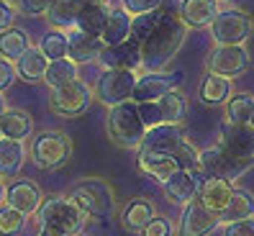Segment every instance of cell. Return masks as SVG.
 Masks as SVG:
<instances>
[{
    "label": "cell",
    "instance_id": "6da1fadb",
    "mask_svg": "<svg viewBox=\"0 0 254 236\" xmlns=\"http://www.w3.org/2000/svg\"><path fill=\"white\" fill-rule=\"evenodd\" d=\"M185 34H188V23L175 10H167L162 23L154 28V34L141 44L144 67L146 69H164L172 62V57L180 52Z\"/></svg>",
    "mask_w": 254,
    "mask_h": 236
},
{
    "label": "cell",
    "instance_id": "7a4b0ae2",
    "mask_svg": "<svg viewBox=\"0 0 254 236\" xmlns=\"http://www.w3.org/2000/svg\"><path fill=\"white\" fill-rule=\"evenodd\" d=\"M108 134L111 139L124 146V149H141V141L146 134V123L139 113V103L136 100H126L118 103L108 113Z\"/></svg>",
    "mask_w": 254,
    "mask_h": 236
},
{
    "label": "cell",
    "instance_id": "3957f363",
    "mask_svg": "<svg viewBox=\"0 0 254 236\" xmlns=\"http://www.w3.org/2000/svg\"><path fill=\"white\" fill-rule=\"evenodd\" d=\"M36 218H39V224H49L59 231H64L67 236H77L87 224V213L69 195L44 198L41 208L36 211Z\"/></svg>",
    "mask_w": 254,
    "mask_h": 236
},
{
    "label": "cell",
    "instance_id": "277c9868",
    "mask_svg": "<svg viewBox=\"0 0 254 236\" xmlns=\"http://www.w3.org/2000/svg\"><path fill=\"white\" fill-rule=\"evenodd\" d=\"M69 198L87 213V218H100L103 221L116 211L113 187L106 180H100V177H85V180H77V185L69 190Z\"/></svg>",
    "mask_w": 254,
    "mask_h": 236
},
{
    "label": "cell",
    "instance_id": "5b68a950",
    "mask_svg": "<svg viewBox=\"0 0 254 236\" xmlns=\"http://www.w3.org/2000/svg\"><path fill=\"white\" fill-rule=\"evenodd\" d=\"M72 157V139L64 131H44L31 144V159L39 170H62Z\"/></svg>",
    "mask_w": 254,
    "mask_h": 236
},
{
    "label": "cell",
    "instance_id": "8992f818",
    "mask_svg": "<svg viewBox=\"0 0 254 236\" xmlns=\"http://www.w3.org/2000/svg\"><path fill=\"white\" fill-rule=\"evenodd\" d=\"M254 165V159H242L231 154L226 146H208V149L200 152V172L203 177H221V180H229V182H236L244 172H249Z\"/></svg>",
    "mask_w": 254,
    "mask_h": 236
},
{
    "label": "cell",
    "instance_id": "52a82bcc",
    "mask_svg": "<svg viewBox=\"0 0 254 236\" xmlns=\"http://www.w3.org/2000/svg\"><path fill=\"white\" fill-rule=\"evenodd\" d=\"M136 69H103L98 85H95V98L103 106H118L133 98V87H136Z\"/></svg>",
    "mask_w": 254,
    "mask_h": 236
},
{
    "label": "cell",
    "instance_id": "ba28073f",
    "mask_svg": "<svg viewBox=\"0 0 254 236\" xmlns=\"http://www.w3.org/2000/svg\"><path fill=\"white\" fill-rule=\"evenodd\" d=\"M93 95H95L93 87L77 77V80H72L62 87H54L52 98H49V106H52V111L57 116L74 118V116H80V113H85L87 108H90Z\"/></svg>",
    "mask_w": 254,
    "mask_h": 236
},
{
    "label": "cell",
    "instance_id": "9c48e42d",
    "mask_svg": "<svg viewBox=\"0 0 254 236\" xmlns=\"http://www.w3.org/2000/svg\"><path fill=\"white\" fill-rule=\"evenodd\" d=\"M185 80V72H164V69H146L144 75H139L136 87H133V98L136 103H146V100H159L167 93L177 90Z\"/></svg>",
    "mask_w": 254,
    "mask_h": 236
},
{
    "label": "cell",
    "instance_id": "30bf717a",
    "mask_svg": "<svg viewBox=\"0 0 254 236\" xmlns=\"http://www.w3.org/2000/svg\"><path fill=\"white\" fill-rule=\"evenodd\" d=\"M254 31V21L242 10H221L211 23V36L216 44H244Z\"/></svg>",
    "mask_w": 254,
    "mask_h": 236
},
{
    "label": "cell",
    "instance_id": "8fae6325",
    "mask_svg": "<svg viewBox=\"0 0 254 236\" xmlns=\"http://www.w3.org/2000/svg\"><path fill=\"white\" fill-rule=\"evenodd\" d=\"M208 72H218L226 77H239L249 69V52L244 44H216V49L208 54L205 62Z\"/></svg>",
    "mask_w": 254,
    "mask_h": 236
},
{
    "label": "cell",
    "instance_id": "7c38bea8",
    "mask_svg": "<svg viewBox=\"0 0 254 236\" xmlns=\"http://www.w3.org/2000/svg\"><path fill=\"white\" fill-rule=\"evenodd\" d=\"M218 224H221V216L195 198L183 208L177 236H211L218 229Z\"/></svg>",
    "mask_w": 254,
    "mask_h": 236
},
{
    "label": "cell",
    "instance_id": "4fadbf2b",
    "mask_svg": "<svg viewBox=\"0 0 254 236\" xmlns=\"http://www.w3.org/2000/svg\"><path fill=\"white\" fill-rule=\"evenodd\" d=\"M98 62L103 69H139L144 67V54H141V44L136 39H126L121 44H111L100 52Z\"/></svg>",
    "mask_w": 254,
    "mask_h": 236
},
{
    "label": "cell",
    "instance_id": "5bb4252c",
    "mask_svg": "<svg viewBox=\"0 0 254 236\" xmlns=\"http://www.w3.org/2000/svg\"><path fill=\"white\" fill-rule=\"evenodd\" d=\"M221 146L242 159H254V126L252 123H234L226 121L221 126Z\"/></svg>",
    "mask_w": 254,
    "mask_h": 236
},
{
    "label": "cell",
    "instance_id": "9a60e30c",
    "mask_svg": "<svg viewBox=\"0 0 254 236\" xmlns=\"http://www.w3.org/2000/svg\"><path fill=\"white\" fill-rule=\"evenodd\" d=\"M203 180V172H190V170H177L175 175H170L167 180L162 182L164 195H167L172 203H183L188 205L190 200L198 198V187Z\"/></svg>",
    "mask_w": 254,
    "mask_h": 236
},
{
    "label": "cell",
    "instance_id": "2e32d148",
    "mask_svg": "<svg viewBox=\"0 0 254 236\" xmlns=\"http://www.w3.org/2000/svg\"><path fill=\"white\" fill-rule=\"evenodd\" d=\"M5 203L13 205V208H18V211H23L26 216H36V211L41 208V203H44V195H41V190H39V185L34 180L21 177V180L8 185Z\"/></svg>",
    "mask_w": 254,
    "mask_h": 236
},
{
    "label": "cell",
    "instance_id": "e0dca14e",
    "mask_svg": "<svg viewBox=\"0 0 254 236\" xmlns=\"http://www.w3.org/2000/svg\"><path fill=\"white\" fill-rule=\"evenodd\" d=\"M69 36V57L74 59V62H98L100 59V52L106 49V41H103V36H93L82 31V28H69L67 31Z\"/></svg>",
    "mask_w": 254,
    "mask_h": 236
},
{
    "label": "cell",
    "instance_id": "ac0fdd59",
    "mask_svg": "<svg viewBox=\"0 0 254 236\" xmlns=\"http://www.w3.org/2000/svg\"><path fill=\"white\" fill-rule=\"evenodd\" d=\"M136 165L146 177H154L157 182H164L170 175H175L180 170V162H177L170 152H152V149H141Z\"/></svg>",
    "mask_w": 254,
    "mask_h": 236
},
{
    "label": "cell",
    "instance_id": "d6986e66",
    "mask_svg": "<svg viewBox=\"0 0 254 236\" xmlns=\"http://www.w3.org/2000/svg\"><path fill=\"white\" fill-rule=\"evenodd\" d=\"M234 187L229 180H221V177H203L200 187H198V200L203 205H208L211 211H216L218 216L226 211V205L231 203Z\"/></svg>",
    "mask_w": 254,
    "mask_h": 236
},
{
    "label": "cell",
    "instance_id": "ffe728a7",
    "mask_svg": "<svg viewBox=\"0 0 254 236\" xmlns=\"http://www.w3.org/2000/svg\"><path fill=\"white\" fill-rule=\"evenodd\" d=\"M183 136V128L180 123H159L146 128L144 141H141V149H152V152H175V146L180 144Z\"/></svg>",
    "mask_w": 254,
    "mask_h": 236
},
{
    "label": "cell",
    "instance_id": "44dd1931",
    "mask_svg": "<svg viewBox=\"0 0 254 236\" xmlns=\"http://www.w3.org/2000/svg\"><path fill=\"white\" fill-rule=\"evenodd\" d=\"M157 216V208H154V200L149 198H131L124 211H121V226L131 234H141L144 226L149 224Z\"/></svg>",
    "mask_w": 254,
    "mask_h": 236
},
{
    "label": "cell",
    "instance_id": "7402d4cb",
    "mask_svg": "<svg viewBox=\"0 0 254 236\" xmlns=\"http://www.w3.org/2000/svg\"><path fill=\"white\" fill-rule=\"evenodd\" d=\"M218 0H183L180 18L188 23V28H205L218 16Z\"/></svg>",
    "mask_w": 254,
    "mask_h": 236
},
{
    "label": "cell",
    "instance_id": "603a6c76",
    "mask_svg": "<svg viewBox=\"0 0 254 236\" xmlns=\"http://www.w3.org/2000/svg\"><path fill=\"white\" fill-rule=\"evenodd\" d=\"M52 59L41 52V47H28L18 59H16V69L18 77H23L26 82H44V75H47Z\"/></svg>",
    "mask_w": 254,
    "mask_h": 236
},
{
    "label": "cell",
    "instance_id": "cb8c5ba5",
    "mask_svg": "<svg viewBox=\"0 0 254 236\" xmlns=\"http://www.w3.org/2000/svg\"><path fill=\"white\" fill-rule=\"evenodd\" d=\"M26 165V146L18 139H0V177L8 180V177H16Z\"/></svg>",
    "mask_w": 254,
    "mask_h": 236
},
{
    "label": "cell",
    "instance_id": "d4e9b609",
    "mask_svg": "<svg viewBox=\"0 0 254 236\" xmlns=\"http://www.w3.org/2000/svg\"><path fill=\"white\" fill-rule=\"evenodd\" d=\"M198 95L205 106H223L231 98V77L218 75V72H208L200 82Z\"/></svg>",
    "mask_w": 254,
    "mask_h": 236
},
{
    "label": "cell",
    "instance_id": "484cf974",
    "mask_svg": "<svg viewBox=\"0 0 254 236\" xmlns=\"http://www.w3.org/2000/svg\"><path fill=\"white\" fill-rule=\"evenodd\" d=\"M82 5H85V0H54L52 8L47 10V18H49V23L54 28L69 31V28L77 26Z\"/></svg>",
    "mask_w": 254,
    "mask_h": 236
},
{
    "label": "cell",
    "instance_id": "4316f807",
    "mask_svg": "<svg viewBox=\"0 0 254 236\" xmlns=\"http://www.w3.org/2000/svg\"><path fill=\"white\" fill-rule=\"evenodd\" d=\"M131 23H133V16H131L124 5H121V8H111L106 31H103V41H106V47H111V44H121V41L131 39Z\"/></svg>",
    "mask_w": 254,
    "mask_h": 236
},
{
    "label": "cell",
    "instance_id": "83f0119b",
    "mask_svg": "<svg viewBox=\"0 0 254 236\" xmlns=\"http://www.w3.org/2000/svg\"><path fill=\"white\" fill-rule=\"evenodd\" d=\"M108 16H111L108 3H85L80 10V18H77V28H82V31L93 34V36H103Z\"/></svg>",
    "mask_w": 254,
    "mask_h": 236
},
{
    "label": "cell",
    "instance_id": "f1b7e54d",
    "mask_svg": "<svg viewBox=\"0 0 254 236\" xmlns=\"http://www.w3.org/2000/svg\"><path fill=\"white\" fill-rule=\"evenodd\" d=\"M31 134H34V118H31V113H26L21 108H8L3 113V136L23 141Z\"/></svg>",
    "mask_w": 254,
    "mask_h": 236
},
{
    "label": "cell",
    "instance_id": "f546056e",
    "mask_svg": "<svg viewBox=\"0 0 254 236\" xmlns=\"http://www.w3.org/2000/svg\"><path fill=\"white\" fill-rule=\"evenodd\" d=\"M77 77H80V62H74L72 57H62V59H52L49 62L44 82L54 90V87H62V85L77 80Z\"/></svg>",
    "mask_w": 254,
    "mask_h": 236
},
{
    "label": "cell",
    "instance_id": "4dcf8cb0",
    "mask_svg": "<svg viewBox=\"0 0 254 236\" xmlns=\"http://www.w3.org/2000/svg\"><path fill=\"white\" fill-rule=\"evenodd\" d=\"M242 218H254V195L247 193V190L234 187L231 203L221 213V224H231V221H242Z\"/></svg>",
    "mask_w": 254,
    "mask_h": 236
},
{
    "label": "cell",
    "instance_id": "1f68e13d",
    "mask_svg": "<svg viewBox=\"0 0 254 236\" xmlns=\"http://www.w3.org/2000/svg\"><path fill=\"white\" fill-rule=\"evenodd\" d=\"M164 13H167V8H157V10H146V13H139V16H133V23H131V39H136L139 44H144L149 36L154 34V28L162 23Z\"/></svg>",
    "mask_w": 254,
    "mask_h": 236
},
{
    "label": "cell",
    "instance_id": "d6a6232c",
    "mask_svg": "<svg viewBox=\"0 0 254 236\" xmlns=\"http://www.w3.org/2000/svg\"><path fill=\"white\" fill-rule=\"evenodd\" d=\"M28 47H31V44H28V36H26V31H21V28L10 26L0 34V54H3L5 59H10V62H16Z\"/></svg>",
    "mask_w": 254,
    "mask_h": 236
},
{
    "label": "cell",
    "instance_id": "836d02e7",
    "mask_svg": "<svg viewBox=\"0 0 254 236\" xmlns=\"http://www.w3.org/2000/svg\"><path fill=\"white\" fill-rule=\"evenodd\" d=\"M254 113V98L249 93H234L226 100V118L234 123H249Z\"/></svg>",
    "mask_w": 254,
    "mask_h": 236
},
{
    "label": "cell",
    "instance_id": "e575fe53",
    "mask_svg": "<svg viewBox=\"0 0 254 236\" xmlns=\"http://www.w3.org/2000/svg\"><path fill=\"white\" fill-rule=\"evenodd\" d=\"M39 47H41V52L47 54L49 59L69 57V36H67V31L57 28V31H49V34H44V36H41Z\"/></svg>",
    "mask_w": 254,
    "mask_h": 236
},
{
    "label": "cell",
    "instance_id": "d590c367",
    "mask_svg": "<svg viewBox=\"0 0 254 236\" xmlns=\"http://www.w3.org/2000/svg\"><path fill=\"white\" fill-rule=\"evenodd\" d=\"M26 213L13 205H0V236H18L26 229Z\"/></svg>",
    "mask_w": 254,
    "mask_h": 236
},
{
    "label": "cell",
    "instance_id": "8d00e7d4",
    "mask_svg": "<svg viewBox=\"0 0 254 236\" xmlns=\"http://www.w3.org/2000/svg\"><path fill=\"white\" fill-rule=\"evenodd\" d=\"M159 106L164 113V123H180L185 116V98L180 90H172L164 98H159Z\"/></svg>",
    "mask_w": 254,
    "mask_h": 236
},
{
    "label": "cell",
    "instance_id": "74e56055",
    "mask_svg": "<svg viewBox=\"0 0 254 236\" xmlns=\"http://www.w3.org/2000/svg\"><path fill=\"white\" fill-rule=\"evenodd\" d=\"M172 157L180 162V170H190V172H198V167H200V152L192 146L190 141H180L175 146V152H172Z\"/></svg>",
    "mask_w": 254,
    "mask_h": 236
},
{
    "label": "cell",
    "instance_id": "f35d334b",
    "mask_svg": "<svg viewBox=\"0 0 254 236\" xmlns=\"http://www.w3.org/2000/svg\"><path fill=\"white\" fill-rule=\"evenodd\" d=\"M139 113H141V118H144L146 128L164 123V113H162L159 100H146V103H139Z\"/></svg>",
    "mask_w": 254,
    "mask_h": 236
},
{
    "label": "cell",
    "instance_id": "ab89813d",
    "mask_svg": "<svg viewBox=\"0 0 254 236\" xmlns=\"http://www.w3.org/2000/svg\"><path fill=\"white\" fill-rule=\"evenodd\" d=\"M141 236H172V224H170V218L154 216V218L144 226Z\"/></svg>",
    "mask_w": 254,
    "mask_h": 236
},
{
    "label": "cell",
    "instance_id": "60d3db41",
    "mask_svg": "<svg viewBox=\"0 0 254 236\" xmlns=\"http://www.w3.org/2000/svg\"><path fill=\"white\" fill-rule=\"evenodd\" d=\"M16 77H18L16 64H13L10 59H5L3 54H0V90H8V87L16 82Z\"/></svg>",
    "mask_w": 254,
    "mask_h": 236
},
{
    "label": "cell",
    "instance_id": "b9f144b4",
    "mask_svg": "<svg viewBox=\"0 0 254 236\" xmlns=\"http://www.w3.org/2000/svg\"><path fill=\"white\" fill-rule=\"evenodd\" d=\"M164 0H121V5L131 13V16H139V13H146V10H157L162 8Z\"/></svg>",
    "mask_w": 254,
    "mask_h": 236
},
{
    "label": "cell",
    "instance_id": "7bdbcfd3",
    "mask_svg": "<svg viewBox=\"0 0 254 236\" xmlns=\"http://www.w3.org/2000/svg\"><path fill=\"white\" fill-rule=\"evenodd\" d=\"M54 0H16V5L28 13V16H47V10L52 8Z\"/></svg>",
    "mask_w": 254,
    "mask_h": 236
},
{
    "label": "cell",
    "instance_id": "ee69618b",
    "mask_svg": "<svg viewBox=\"0 0 254 236\" xmlns=\"http://www.w3.org/2000/svg\"><path fill=\"white\" fill-rule=\"evenodd\" d=\"M223 236H254V218H242V221H231L223 229Z\"/></svg>",
    "mask_w": 254,
    "mask_h": 236
},
{
    "label": "cell",
    "instance_id": "f6af8a7d",
    "mask_svg": "<svg viewBox=\"0 0 254 236\" xmlns=\"http://www.w3.org/2000/svg\"><path fill=\"white\" fill-rule=\"evenodd\" d=\"M13 21H16V3L13 0H0V34L10 28Z\"/></svg>",
    "mask_w": 254,
    "mask_h": 236
},
{
    "label": "cell",
    "instance_id": "bcb514c9",
    "mask_svg": "<svg viewBox=\"0 0 254 236\" xmlns=\"http://www.w3.org/2000/svg\"><path fill=\"white\" fill-rule=\"evenodd\" d=\"M36 236H67V234L59 231V229H54V226H49V224H41L39 231H36Z\"/></svg>",
    "mask_w": 254,
    "mask_h": 236
},
{
    "label": "cell",
    "instance_id": "7dc6e473",
    "mask_svg": "<svg viewBox=\"0 0 254 236\" xmlns=\"http://www.w3.org/2000/svg\"><path fill=\"white\" fill-rule=\"evenodd\" d=\"M5 198H8V185L3 182V177H0V205L5 203Z\"/></svg>",
    "mask_w": 254,
    "mask_h": 236
},
{
    "label": "cell",
    "instance_id": "c3c4849f",
    "mask_svg": "<svg viewBox=\"0 0 254 236\" xmlns=\"http://www.w3.org/2000/svg\"><path fill=\"white\" fill-rule=\"evenodd\" d=\"M8 111V100H5V95H3V90H0V118H3V113Z\"/></svg>",
    "mask_w": 254,
    "mask_h": 236
},
{
    "label": "cell",
    "instance_id": "681fc988",
    "mask_svg": "<svg viewBox=\"0 0 254 236\" xmlns=\"http://www.w3.org/2000/svg\"><path fill=\"white\" fill-rule=\"evenodd\" d=\"M85 3H108V0H85Z\"/></svg>",
    "mask_w": 254,
    "mask_h": 236
},
{
    "label": "cell",
    "instance_id": "f907efd6",
    "mask_svg": "<svg viewBox=\"0 0 254 236\" xmlns=\"http://www.w3.org/2000/svg\"><path fill=\"white\" fill-rule=\"evenodd\" d=\"M0 139H3V118H0Z\"/></svg>",
    "mask_w": 254,
    "mask_h": 236
},
{
    "label": "cell",
    "instance_id": "816d5d0a",
    "mask_svg": "<svg viewBox=\"0 0 254 236\" xmlns=\"http://www.w3.org/2000/svg\"><path fill=\"white\" fill-rule=\"evenodd\" d=\"M249 123H252V126H254V113H252V118H249Z\"/></svg>",
    "mask_w": 254,
    "mask_h": 236
},
{
    "label": "cell",
    "instance_id": "f5cc1de1",
    "mask_svg": "<svg viewBox=\"0 0 254 236\" xmlns=\"http://www.w3.org/2000/svg\"><path fill=\"white\" fill-rule=\"evenodd\" d=\"M77 236H82V234H77Z\"/></svg>",
    "mask_w": 254,
    "mask_h": 236
},
{
    "label": "cell",
    "instance_id": "db71d44e",
    "mask_svg": "<svg viewBox=\"0 0 254 236\" xmlns=\"http://www.w3.org/2000/svg\"><path fill=\"white\" fill-rule=\"evenodd\" d=\"M13 3H16V0H13Z\"/></svg>",
    "mask_w": 254,
    "mask_h": 236
}]
</instances>
